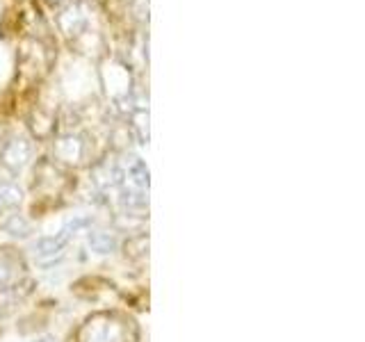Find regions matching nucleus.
Instances as JSON below:
<instances>
[{
    "label": "nucleus",
    "instance_id": "f257e3e1",
    "mask_svg": "<svg viewBox=\"0 0 365 342\" xmlns=\"http://www.w3.org/2000/svg\"><path fill=\"white\" fill-rule=\"evenodd\" d=\"M30 153H32L30 142L23 140V137H16V140H11V142L5 144V148H3V162L9 169H21L30 160Z\"/></svg>",
    "mask_w": 365,
    "mask_h": 342
},
{
    "label": "nucleus",
    "instance_id": "f03ea898",
    "mask_svg": "<svg viewBox=\"0 0 365 342\" xmlns=\"http://www.w3.org/2000/svg\"><path fill=\"white\" fill-rule=\"evenodd\" d=\"M60 26H62V30L66 34H80V32L85 30V26H87V11H85V7L80 5V3L66 7L62 11V16H60Z\"/></svg>",
    "mask_w": 365,
    "mask_h": 342
},
{
    "label": "nucleus",
    "instance_id": "7ed1b4c3",
    "mask_svg": "<svg viewBox=\"0 0 365 342\" xmlns=\"http://www.w3.org/2000/svg\"><path fill=\"white\" fill-rule=\"evenodd\" d=\"M68 235H60V237H46L41 242L34 244V258L43 265H48L55 258L62 256V249H64V242H66Z\"/></svg>",
    "mask_w": 365,
    "mask_h": 342
},
{
    "label": "nucleus",
    "instance_id": "20e7f679",
    "mask_svg": "<svg viewBox=\"0 0 365 342\" xmlns=\"http://www.w3.org/2000/svg\"><path fill=\"white\" fill-rule=\"evenodd\" d=\"M21 201V192L9 185V182H5V185H0V208H14V205H19Z\"/></svg>",
    "mask_w": 365,
    "mask_h": 342
},
{
    "label": "nucleus",
    "instance_id": "39448f33",
    "mask_svg": "<svg viewBox=\"0 0 365 342\" xmlns=\"http://www.w3.org/2000/svg\"><path fill=\"white\" fill-rule=\"evenodd\" d=\"M5 228L11 233V235H28V231H30V226L21 219L19 214H14V217H9V222L5 224Z\"/></svg>",
    "mask_w": 365,
    "mask_h": 342
}]
</instances>
